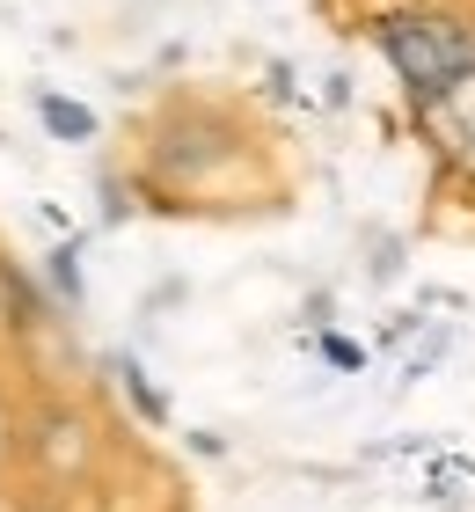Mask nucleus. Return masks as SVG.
I'll list each match as a JSON object with an SVG mask.
<instances>
[{
    "instance_id": "f257e3e1",
    "label": "nucleus",
    "mask_w": 475,
    "mask_h": 512,
    "mask_svg": "<svg viewBox=\"0 0 475 512\" xmlns=\"http://www.w3.org/2000/svg\"><path fill=\"white\" fill-rule=\"evenodd\" d=\"M264 161V132H256L234 103L220 96H169L147 118V139L132 154L139 205L147 213H227V191H242Z\"/></svg>"
},
{
    "instance_id": "f03ea898",
    "label": "nucleus",
    "mask_w": 475,
    "mask_h": 512,
    "mask_svg": "<svg viewBox=\"0 0 475 512\" xmlns=\"http://www.w3.org/2000/svg\"><path fill=\"white\" fill-rule=\"evenodd\" d=\"M8 469L52 505L66 491H88L110 469V425L81 388H22L15 432H8Z\"/></svg>"
},
{
    "instance_id": "7ed1b4c3",
    "label": "nucleus",
    "mask_w": 475,
    "mask_h": 512,
    "mask_svg": "<svg viewBox=\"0 0 475 512\" xmlns=\"http://www.w3.org/2000/svg\"><path fill=\"white\" fill-rule=\"evenodd\" d=\"M373 52L388 59L402 103H424L446 81L475 74V15L439 8V0H402L373 15Z\"/></svg>"
},
{
    "instance_id": "20e7f679",
    "label": "nucleus",
    "mask_w": 475,
    "mask_h": 512,
    "mask_svg": "<svg viewBox=\"0 0 475 512\" xmlns=\"http://www.w3.org/2000/svg\"><path fill=\"white\" fill-rule=\"evenodd\" d=\"M402 110H410V132L424 139V154H432L439 183H454V191L475 198V74L446 81L439 96L402 103Z\"/></svg>"
},
{
    "instance_id": "39448f33",
    "label": "nucleus",
    "mask_w": 475,
    "mask_h": 512,
    "mask_svg": "<svg viewBox=\"0 0 475 512\" xmlns=\"http://www.w3.org/2000/svg\"><path fill=\"white\" fill-rule=\"evenodd\" d=\"M59 308H52V293H44V278L37 264H22V256L0 249V359H15V352H30V344L44 330H59Z\"/></svg>"
},
{
    "instance_id": "423d86ee",
    "label": "nucleus",
    "mask_w": 475,
    "mask_h": 512,
    "mask_svg": "<svg viewBox=\"0 0 475 512\" xmlns=\"http://www.w3.org/2000/svg\"><path fill=\"white\" fill-rule=\"evenodd\" d=\"M81 235H59L52 249L37 256V278H44V293H52V308L66 315V322H81L88 315V271H81Z\"/></svg>"
},
{
    "instance_id": "0eeeda50",
    "label": "nucleus",
    "mask_w": 475,
    "mask_h": 512,
    "mask_svg": "<svg viewBox=\"0 0 475 512\" xmlns=\"http://www.w3.org/2000/svg\"><path fill=\"white\" fill-rule=\"evenodd\" d=\"M110 381H117V395H125V410L139 417L147 432H169V395L154 388V374L139 366V352H110Z\"/></svg>"
},
{
    "instance_id": "6e6552de",
    "label": "nucleus",
    "mask_w": 475,
    "mask_h": 512,
    "mask_svg": "<svg viewBox=\"0 0 475 512\" xmlns=\"http://www.w3.org/2000/svg\"><path fill=\"white\" fill-rule=\"evenodd\" d=\"M37 125L52 132L59 147H88V139L103 132V125H95V110L81 96H66V88H37Z\"/></svg>"
},
{
    "instance_id": "1a4fd4ad",
    "label": "nucleus",
    "mask_w": 475,
    "mask_h": 512,
    "mask_svg": "<svg viewBox=\"0 0 475 512\" xmlns=\"http://www.w3.org/2000/svg\"><path fill=\"white\" fill-rule=\"evenodd\" d=\"M402 271H410V256H402V235H366V286H395Z\"/></svg>"
},
{
    "instance_id": "9d476101",
    "label": "nucleus",
    "mask_w": 475,
    "mask_h": 512,
    "mask_svg": "<svg viewBox=\"0 0 475 512\" xmlns=\"http://www.w3.org/2000/svg\"><path fill=\"white\" fill-rule=\"evenodd\" d=\"M315 352H322V366H337V374H366V359H373L359 337L337 330V322H329V330H315Z\"/></svg>"
},
{
    "instance_id": "9b49d317",
    "label": "nucleus",
    "mask_w": 475,
    "mask_h": 512,
    "mask_svg": "<svg viewBox=\"0 0 475 512\" xmlns=\"http://www.w3.org/2000/svg\"><path fill=\"white\" fill-rule=\"evenodd\" d=\"M15 403H22V374L0 359V469H8V432H15Z\"/></svg>"
},
{
    "instance_id": "f8f14e48",
    "label": "nucleus",
    "mask_w": 475,
    "mask_h": 512,
    "mask_svg": "<svg viewBox=\"0 0 475 512\" xmlns=\"http://www.w3.org/2000/svg\"><path fill=\"white\" fill-rule=\"evenodd\" d=\"M410 337H424V315L417 308H395L388 322H380V344H388V352H395V344H410Z\"/></svg>"
},
{
    "instance_id": "ddd939ff",
    "label": "nucleus",
    "mask_w": 475,
    "mask_h": 512,
    "mask_svg": "<svg viewBox=\"0 0 475 512\" xmlns=\"http://www.w3.org/2000/svg\"><path fill=\"white\" fill-rule=\"evenodd\" d=\"M446 344H454V337H446V330H432V337H424L417 352H410V374H402V381H424V374H432V366L446 359Z\"/></svg>"
},
{
    "instance_id": "4468645a",
    "label": "nucleus",
    "mask_w": 475,
    "mask_h": 512,
    "mask_svg": "<svg viewBox=\"0 0 475 512\" xmlns=\"http://www.w3.org/2000/svg\"><path fill=\"white\" fill-rule=\"evenodd\" d=\"M264 96H271V103H300V88H293V66H285V59H271V66H264Z\"/></svg>"
},
{
    "instance_id": "2eb2a0df",
    "label": "nucleus",
    "mask_w": 475,
    "mask_h": 512,
    "mask_svg": "<svg viewBox=\"0 0 475 512\" xmlns=\"http://www.w3.org/2000/svg\"><path fill=\"white\" fill-rule=\"evenodd\" d=\"M300 315L315 322V330H329V322H337V293H329V286H322V293H307V308H300Z\"/></svg>"
},
{
    "instance_id": "dca6fc26",
    "label": "nucleus",
    "mask_w": 475,
    "mask_h": 512,
    "mask_svg": "<svg viewBox=\"0 0 475 512\" xmlns=\"http://www.w3.org/2000/svg\"><path fill=\"white\" fill-rule=\"evenodd\" d=\"M322 103H329V110H351V74H329V81H322Z\"/></svg>"
},
{
    "instance_id": "f3484780",
    "label": "nucleus",
    "mask_w": 475,
    "mask_h": 512,
    "mask_svg": "<svg viewBox=\"0 0 475 512\" xmlns=\"http://www.w3.org/2000/svg\"><path fill=\"white\" fill-rule=\"evenodd\" d=\"M190 454H205V461H220V454H227V439H220V432H190Z\"/></svg>"
},
{
    "instance_id": "a211bd4d",
    "label": "nucleus",
    "mask_w": 475,
    "mask_h": 512,
    "mask_svg": "<svg viewBox=\"0 0 475 512\" xmlns=\"http://www.w3.org/2000/svg\"><path fill=\"white\" fill-rule=\"evenodd\" d=\"M0 512H37V505H30V498H22L15 483H8V469H0Z\"/></svg>"
},
{
    "instance_id": "6ab92c4d",
    "label": "nucleus",
    "mask_w": 475,
    "mask_h": 512,
    "mask_svg": "<svg viewBox=\"0 0 475 512\" xmlns=\"http://www.w3.org/2000/svg\"><path fill=\"white\" fill-rule=\"evenodd\" d=\"M0 147H8V132H0Z\"/></svg>"
}]
</instances>
